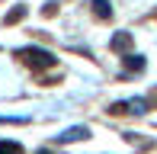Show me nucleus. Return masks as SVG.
I'll return each mask as SVG.
<instances>
[{
	"instance_id": "nucleus-1",
	"label": "nucleus",
	"mask_w": 157,
	"mask_h": 154,
	"mask_svg": "<svg viewBox=\"0 0 157 154\" xmlns=\"http://www.w3.org/2000/svg\"><path fill=\"white\" fill-rule=\"evenodd\" d=\"M16 58H23L29 67H52L55 64V55L48 52V48H35V45H26L16 52Z\"/></svg>"
},
{
	"instance_id": "nucleus-8",
	"label": "nucleus",
	"mask_w": 157,
	"mask_h": 154,
	"mask_svg": "<svg viewBox=\"0 0 157 154\" xmlns=\"http://www.w3.org/2000/svg\"><path fill=\"white\" fill-rule=\"evenodd\" d=\"M23 16H26V10H23V6H19V10H13L10 16H6V23H16V19H23Z\"/></svg>"
},
{
	"instance_id": "nucleus-7",
	"label": "nucleus",
	"mask_w": 157,
	"mask_h": 154,
	"mask_svg": "<svg viewBox=\"0 0 157 154\" xmlns=\"http://www.w3.org/2000/svg\"><path fill=\"white\" fill-rule=\"evenodd\" d=\"M0 154H23L19 141H0Z\"/></svg>"
},
{
	"instance_id": "nucleus-6",
	"label": "nucleus",
	"mask_w": 157,
	"mask_h": 154,
	"mask_svg": "<svg viewBox=\"0 0 157 154\" xmlns=\"http://www.w3.org/2000/svg\"><path fill=\"white\" fill-rule=\"evenodd\" d=\"M125 67L128 71H144V58L141 55H125Z\"/></svg>"
},
{
	"instance_id": "nucleus-4",
	"label": "nucleus",
	"mask_w": 157,
	"mask_h": 154,
	"mask_svg": "<svg viewBox=\"0 0 157 154\" xmlns=\"http://www.w3.org/2000/svg\"><path fill=\"white\" fill-rule=\"evenodd\" d=\"M116 52H125V48H132V32H119V36H112V42H109Z\"/></svg>"
},
{
	"instance_id": "nucleus-5",
	"label": "nucleus",
	"mask_w": 157,
	"mask_h": 154,
	"mask_svg": "<svg viewBox=\"0 0 157 154\" xmlns=\"http://www.w3.org/2000/svg\"><path fill=\"white\" fill-rule=\"evenodd\" d=\"M93 13L99 19H109L112 16V6H109V0H93Z\"/></svg>"
},
{
	"instance_id": "nucleus-2",
	"label": "nucleus",
	"mask_w": 157,
	"mask_h": 154,
	"mask_svg": "<svg viewBox=\"0 0 157 154\" xmlns=\"http://www.w3.org/2000/svg\"><path fill=\"white\" fill-rule=\"evenodd\" d=\"M109 113H135V116H144L147 113V100L144 96H135V100H122V103H112V109Z\"/></svg>"
},
{
	"instance_id": "nucleus-3",
	"label": "nucleus",
	"mask_w": 157,
	"mask_h": 154,
	"mask_svg": "<svg viewBox=\"0 0 157 154\" xmlns=\"http://www.w3.org/2000/svg\"><path fill=\"white\" fill-rule=\"evenodd\" d=\"M83 138H90V129L87 125H71V129H64L58 135V144H71V141H83Z\"/></svg>"
}]
</instances>
